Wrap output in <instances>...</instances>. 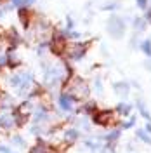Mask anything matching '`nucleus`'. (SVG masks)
I'll use <instances>...</instances> for the list:
<instances>
[{
	"label": "nucleus",
	"instance_id": "obj_1",
	"mask_svg": "<svg viewBox=\"0 0 151 153\" xmlns=\"http://www.w3.org/2000/svg\"><path fill=\"white\" fill-rule=\"evenodd\" d=\"M68 92H70V97L73 99V101H82L85 99V96L89 94V87L85 84L82 78H71V82H70V87H68Z\"/></svg>",
	"mask_w": 151,
	"mask_h": 153
},
{
	"label": "nucleus",
	"instance_id": "obj_2",
	"mask_svg": "<svg viewBox=\"0 0 151 153\" xmlns=\"http://www.w3.org/2000/svg\"><path fill=\"white\" fill-rule=\"evenodd\" d=\"M108 30H110V33H111L115 38H120L123 35V30H125L123 21L122 19H118L116 16H113V18L108 21Z\"/></svg>",
	"mask_w": 151,
	"mask_h": 153
},
{
	"label": "nucleus",
	"instance_id": "obj_3",
	"mask_svg": "<svg viewBox=\"0 0 151 153\" xmlns=\"http://www.w3.org/2000/svg\"><path fill=\"white\" fill-rule=\"evenodd\" d=\"M113 120V111L111 110H106V111H95L94 113V122L97 125H110Z\"/></svg>",
	"mask_w": 151,
	"mask_h": 153
},
{
	"label": "nucleus",
	"instance_id": "obj_4",
	"mask_svg": "<svg viewBox=\"0 0 151 153\" xmlns=\"http://www.w3.org/2000/svg\"><path fill=\"white\" fill-rule=\"evenodd\" d=\"M50 49H52L54 54H63V52H64V49H66V40L63 38L61 33H56V37H54L52 44H50Z\"/></svg>",
	"mask_w": 151,
	"mask_h": 153
},
{
	"label": "nucleus",
	"instance_id": "obj_5",
	"mask_svg": "<svg viewBox=\"0 0 151 153\" xmlns=\"http://www.w3.org/2000/svg\"><path fill=\"white\" fill-rule=\"evenodd\" d=\"M85 51H87V44H73L71 49H70V56L73 57V59H80V57H84Z\"/></svg>",
	"mask_w": 151,
	"mask_h": 153
},
{
	"label": "nucleus",
	"instance_id": "obj_6",
	"mask_svg": "<svg viewBox=\"0 0 151 153\" xmlns=\"http://www.w3.org/2000/svg\"><path fill=\"white\" fill-rule=\"evenodd\" d=\"M71 101H73V99H71L68 94L59 96V105H61V108H63L64 111H70V110H71Z\"/></svg>",
	"mask_w": 151,
	"mask_h": 153
},
{
	"label": "nucleus",
	"instance_id": "obj_7",
	"mask_svg": "<svg viewBox=\"0 0 151 153\" xmlns=\"http://www.w3.org/2000/svg\"><path fill=\"white\" fill-rule=\"evenodd\" d=\"M0 125H2L4 129H12V127H14V118H12L10 115H2Z\"/></svg>",
	"mask_w": 151,
	"mask_h": 153
},
{
	"label": "nucleus",
	"instance_id": "obj_8",
	"mask_svg": "<svg viewBox=\"0 0 151 153\" xmlns=\"http://www.w3.org/2000/svg\"><path fill=\"white\" fill-rule=\"evenodd\" d=\"M118 115H123V117H127V115L130 113V106L125 105V103H120V105L116 106V110H115Z\"/></svg>",
	"mask_w": 151,
	"mask_h": 153
},
{
	"label": "nucleus",
	"instance_id": "obj_9",
	"mask_svg": "<svg viewBox=\"0 0 151 153\" xmlns=\"http://www.w3.org/2000/svg\"><path fill=\"white\" fill-rule=\"evenodd\" d=\"M113 89L118 92V94H122V96H125L127 92H129V85H127V84H115Z\"/></svg>",
	"mask_w": 151,
	"mask_h": 153
},
{
	"label": "nucleus",
	"instance_id": "obj_10",
	"mask_svg": "<svg viewBox=\"0 0 151 153\" xmlns=\"http://www.w3.org/2000/svg\"><path fill=\"white\" fill-rule=\"evenodd\" d=\"M76 137H78V132H76L75 129H70L66 134H64V139H66L68 143H71V141H75Z\"/></svg>",
	"mask_w": 151,
	"mask_h": 153
},
{
	"label": "nucleus",
	"instance_id": "obj_11",
	"mask_svg": "<svg viewBox=\"0 0 151 153\" xmlns=\"http://www.w3.org/2000/svg\"><path fill=\"white\" fill-rule=\"evenodd\" d=\"M19 19H21V23H23L24 26H28V10L26 9L19 10Z\"/></svg>",
	"mask_w": 151,
	"mask_h": 153
},
{
	"label": "nucleus",
	"instance_id": "obj_12",
	"mask_svg": "<svg viewBox=\"0 0 151 153\" xmlns=\"http://www.w3.org/2000/svg\"><path fill=\"white\" fill-rule=\"evenodd\" d=\"M84 113H95V103L94 101H90V103H87L84 106V110H82Z\"/></svg>",
	"mask_w": 151,
	"mask_h": 153
},
{
	"label": "nucleus",
	"instance_id": "obj_13",
	"mask_svg": "<svg viewBox=\"0 0 151 153\" xmlns=\"http://www.w3.org/2000/svg\"><path fill=\"white\" fill-rule=\"evenodd\" d=\"M137 136L141 137V139L144 141V143H148V144L151 143V137H150V134L146 132V131H142V129H139V131H137Z\"/></svg>",
	"mask_w": 151,
	"mask_h": 153
},
{
	"label": "nucleus",
	"instance_id": "obj_14",
	"mask_svg": "<svg viewBox=\"0 0 151 153\" xmlns=\"http://www.w3.org/2000/svg\"><path fill=\"white\" fill-rule=\"evenodd\" d=\"M30 153H45V148H44V143L40 141L37 146H33V148H30Z\"/></svg>",
	"mask_w": 151,
	"mask_h": 153
},
{
	"label": "nucleus",
	"instance_id": "obj_15",
	"mask_svg": "<svg viewBox=\"0 0 151 153\" xmlns=\"http://www.w3.org/2000/svg\"><path fill=\"white\" fill-rule=\"evenodd\" d=\"M141 49H142V52H144V54L151 56V42H150V40H146V42L141 45Z\"/></svg>",
	"mask_w": 151,
	"mask_h": 153
},
{
	"label": "nucleus",
	"instance_id": "obj_16",
	"mask_svg": "<svg viewBox=\"0 0 151 153\" xmlns=\"http://www.w3.org/2000/svg\"><path fill=\"white\" fill-rule=\"evenodd\" d=\"M7 63H9V66H12V68H14V66H18V65H19V59H18L16 56H9V59H7Z\"/></svg>",
	"mask_w": 151,
	"mask_h": 153
},
{
	"label": "nucleus",
	"instance_id": "obj_17",
	"mask_svg": "<svg viewBox=\"0 0 151 153\" xmlns=\"http://www.w3.org/2000/svg\"><path fill=\"white\" fill-rule=\"evenodd\" d=\"M134 25H135V30H144V26H146V23H144V21H141V19H135V21H134Z\"/></svg>",
	"mask_w": 151,
	"mask_h": 153
},
{
	"label": "nucleus",
	"instance_id": "obj_18",
	"mask_svg": "<svg viewBox=\"0 0 151 153\" xmlns=\"http://www.w3.org/2000/svg\"><path fill=\"white\" fill-rule=\"evenodd\" d=\"M137 105H139V110H141L142 117H144V118H148V120H150V113H148V111H146V110H144V106L141 105V101H139V103H137Z\"/></svg>",
	"mask_w": 151,
	"mask_h": 153
},
{
	"label": "nucleus",
	"instance_id": "obj_19",
	"mask_svg": "<svg viewBox=\"0 0 151 153\" xmlns=\"http://www.w3.org/2000/svg\"><path fill=\"white\" fill-rule=\"evenodd\" d=\"M146 5H148V0H137V7L146 9Z\"/></svg>",
	"mask_w": 151,
	"mask_h": 153
},
{
	"label": "nucleus",
	"instance_id": "obj_20",
	"mask_svg": "<svg viewBox=\"0 0 151 153\" xmlns=\"http://www.w3.org/2000/svg\"><path fill=\"white\" fill-rule=\"evenodd\" d=\"M118 134H120V131H115L113 134H110V136H108V141H113V139H116V137H118Z\"/></svg>",
	"mask_w": 151,
	"mask_h": 153
},
{
	"label": "nucleus",
	"instance_id": "obj_21",
	"mask_svg": "<svg viewBox=\"0 0 151 153\" xmlns=\"http://www.w3.org/2000/svg\"><path fill=\"white\" fill-rule=\"evenodd\" d=\"M134 122H135V120H134V118H130V120H129V122H127V124H123L122 127H123V129H129V127H130V125H134Z\"/></svg>",
	"mask_w": 151,
	"mask_h": 153
},
{
	"label": "nucleus",
	"instance_id": "obj_22",
	"mask_svg": "<svg viewBox=\"0 0 151 153\" xmlns=\"http://www.w3.org/2000/svg\"><path fill=\"white\" fill-rule=\"evenodd\" d=\"M35 0H21V4H24V5H30V4H33Z\"/></svg>",
	"mask_w": 151,
	"mask_h": 153
},
{
	"label": "nucleus",
	"instance_id": "obj_23",
	"mask_svg": "<svg viewBox=\"0 0 151 153\" xmlns=\"http://www.w3.org/2000/svg\"><path fill=\"white\" fill-rule=\"evenodd\" d=\"M146 132H150V134H151V124L146 125Z\"/></svg>",
	"mask_w": 151,
	"mask_h": 153
},
{
	"label": "nucleus",
	"instance_id": "obj_24",
	"mask_svg": "<svg viewBox=\"0 0 151 153\" xmlns=\"http://www.w3.org/2000/svg\"><path fill=\"white\" fill-rule=\"evenodd\" d=\"M146 19H148V21H150V23H151V10H150V12H148V14H146Z\"/></svg>",
	"mask_w": 151,
	"mask_h": 153
},
{
	"label": "nucleus",
	"instance_id": "obj_25",
	"mask_svg": "<svg viewBox=\"0 0 151 153\" xmlns=\"http://www.w3.org/2000/svg\"><path fill=\"white\" fill-rule=\"evenodd\" d=\"M47 153H59V152H56V150H49Z\"/></svg>",
	"mask_w": 151,
	"mask_h": 153
},
{
	"label": "nucleus",
	"instance_id": "obj_26",
	"mask_svg": "<svg viewBox=\"0 0 151 153\" xmlns=\"http://www.w3.org/2000/svg\"><path fill=\"white\" fill-rule=\"evenodd\" d=\"M0 18H2V9H0Z\"/></svg>",
	"mask_w": 151,
	"mask_h": 153
}]
</instances>
